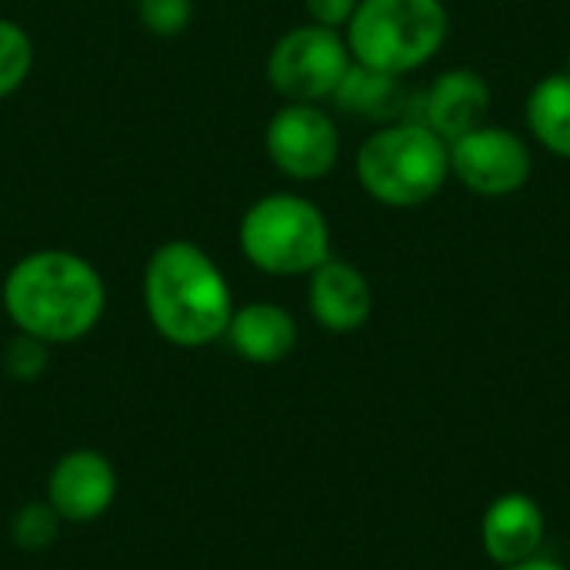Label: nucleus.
Wrapping results in <instances>:
<instances>
[{"instance_id": "nucleus-17", "label": "nucleus", "mask_w": 570, "mask_h": 570, "mask_svg": "<svg viewBox=\"0 0 570 570\" xmlns=\"http://www.w3.org/2000/svg\"><path fill=\"white\" fill-rule=\"evenodd\" d=\"M60 534V514L43 501V504H23L10 518V541L20 551H47Z\"/></svg>"}, {"instance_id": "nucleus-8", "label": "nucleus", "mask_w": 570, "mask_h": 570, "mask_svg": "<svg viewBox=\"0 0 570 570\" xmlns=\"http://www.w3.org/2000/svg\"><path fill=\"white\" fill-rule=\"evenodd\" d=\"M448 150H451V174L481 197L518 194L531 177V150L508 127L484 124L448 144Z\"/></svg>"}, {"instance_id": "nucleus-6", "label": "nucleus", "mask_w": 570, "mask_h": 570, "mask_svg": "<svg viewBox=\"0 0 570 570\" xmlns=\"http://www.w3.org/2000/svg\"><path fill=\"white\" fill-rule=\"evenodd\" d=\"M354 63L347 40L321 23L287 30L267 53V80L291 104H321L334 97Z\"/></svg>"}, {"instance_id": "nucleus-19", "label": "nucleus", "mask_w": 570, "mask_h": 570, "mask_svg": "<svg viewBox=\"0 0 570 570\" xmlns=\"http://www.w3.org/2000/svg\"><path fill=\"white\" fill-rule=\"evenodd\" d=\"M137 17L154 37H180L194 20V0H134Z\"/></svg>"}, {"instance_id": "nucleus-11", "label": "nucleus", "mask_w": 570, "mask_h": 570, "mask_svg": "<svg viewBox=\"0 0 570 570\" xmlns=\"http://www.w3.org/2000/svg\"><path fill=\"white\" fill-rule=\"evenodd\" d=\"M311 287H307V304L314 321L324 331L334 334H351L357 327L367 324L371 311H374V294L367 277L337 257H327L317 271L307 274Z\"/></svg>"}, {"instance_id": "nucleus-16", "label": "nucleus", "mask_w": 570, "mask_h": 570, "mask_svg": "<svg viewBox=\"0 0 570 570\" xmlns=\"http://www.w3.org/2000/svg\"><path fill=\"white\" fill-rule=\"evenodd\" d=\"M33 70V40L27 27L0 17V100L13 97Z\"/></svg>"}, {"instance_id": "nucleus-14", "label": "nucleus", "mask_w": 570, "mask_h": 570, "mask_svg": "<svg viewBox=\"0 0 570 570\" xmlns=\"http://www.w3.org/2000/svg\"><path fill=\"white\" fill-rule=\"evenodd\" d=\"M331 100L337 104V110H344L351 117L377 120V124H397V120L411 117L414 94L404 87L401 73L374 70V67H364L354 60Z\"/></svg>"}, {"instance_id": "nucleus-12", "label": "nucleus", "mask_w": 570, "mask_h": 570, "mask_svg": "<svg viewBox=\"0 0 570 570\" xmlns=\"http://www.w3.org/2000/svg\"><path fill=\"white\" fill-rule=\"evenodd\" d=\"M484 551L491 561L514 568L538 558L544 544V514L528 494H504L484 514Z\"/></svg>"}, {"instance_id": "nucleus-2", "label": "nucleus", "mask_w": 570, "mask_h": 570, "mask_svg": "<svg viewBox=\"0 0 570 570\" xmlns=\"http://www.w3.org/2000/svg\"><path fill=\"white\" fill-rule=\"evenodd\" d=\"M234 291L220 264L194 240L174 237L154 247L144 267V311L174 347H207L227 334Z\"/></svg>"}, {"instance_id": "nucleus-21", "label": "nucleus", "mask_w": 570, "mask_h": 570, "mask_svg": "<svg viewBox=\"0 0 570 570\" xmlns=\"http://www.w3.org/2000/svg\"><path fill=\"white\" fill-rule=\"evenodd\" d=\"M508 570H564L561 564H554V561H541V558H531V561H521V564H514V568Z\"/></svg>"}, {"instance_id": "nucleus-7", "label": "nucleus", "mask_w": 570, "mask_h": 570, "mask_svg": "<svg viewBox=\"0 0 570 570\" xmlns=\"http://www.w3.org/2000/svg\"><path fill=\"white\" fill-rule=\"evenodd\" d=\"M264 150L271 164L291 180H321L337 167L341 134L317 104H284L264 127Z\"/></svg>"}, {"instance_id": "nucleus-18", "label": "nucleus", "mask_w": 570, "mask_h": 570, "mask_svg": "<svg viewBox=\"0 0 570 570\" xmlns=\"http://www.w3.org/2000/svg\"><path fill=\"white\" fill-rule=\"evenodd\" d=\"M0 364H3V371H7L13 381L30 384V381H37V377L47 371V364H50V344L40 341V337H30V334H20V331H17V334L7 341Z\"/></svg>"}, {"instance_id": "nucleus-9", "label": "nucleus", "mask_w": 570, "mask_h": 570, "mask_svg": "<svg viewBox=\"0 0 570 570\" xmlns=\"http://www.w3.org/2000/svg\"><path fill=\"white\" fill-rule=\"evenodd\" d=\"M117 498V471L100 451L63 454L47 478V504L70 524H90Z\"/></svg>"}, {"instance_id": "nucleus-20", "label": "nucleus", "mask_w": 570, "mask_h": 570, "mask_svg": "<svg viewBox=\"0 0 570 570\" xmlns=\"http://www.w3.org/2000/svg\"><path fill=\"white\" fill-rule=\"evenodd\" d=\"M361 0H304L307 13H311V23H321V27H347L354 10H357Z\"/></svg>"}, {"instance_id": "nucleus-15", "label": "nucleus", "mask_w": 570, "mask_h": 570, "mask_svg": "<svg viewBox=\"0 0 570 570\" xmlns=\"http://www.w3.org/2000/svg\"><path fill=\"white\" fill-rule=\"evenodd\" d=\"M528 124L551 154L570 157V70L544 77L531 90Z\"/></svg>"}, {"instance_id": "nucleus-3", "label": "nucleus", "mask_w": 570, "mask_h": 570, "mask_svg": "<svg viewBox=\"0 0 570 570\" xmlns=\"http://www.w3.org/2000/svg\"><path fill=\"white\" fill-rule=\"evenodd\" d=\"M361 187L387 207H417L441 194L451 174L448 144L424 124L397 120L374 130L357 150Z\"/></svg>"}, {"instance_id": "nucleus-5", "label": "nucleus", "mask_w": 570, "mask_h": 570, "mask_svg": "<svg viewBox=\"0 0 570 570\" xmlns=\"http://www.w3.org/2000/svg\"><path fill=\"white\" fill-rule=\"evenodd\" d=\"M448 37L441 0H361L347 23L351 57L387 73L424 67Z\"/></svg>"}, {"instance_id": "nucleus-10", "label": "nucleus", "mask_w": 570, "mask_h": 570, "mask_svg": "<svg viewBox=\"0 0 570 570\" xmlns=\"http://www.w3.org/2000/svg\"><path fill=\"white\" fill-rule=\"evenodd\" d=\"M414 104L421 107L414 124H424L444 144H454L458 137L484 127L491 110V87L478 70L458 67L441 73L428 94H414Z\"/></svg>"}, {"instance_id": "nucleus-1", "label": "nucleus", "mask_w": 570, "mask_h": 570, "mask_svg": "<svg viewBox=\"0 0 570 570\" xmlns=\"http://www.w3.org/2000/svg\"><path fill=\"white\" fill-rule=\"evenodd\" d=\"M0 304L20 334L50 347L87 337L107 311V284L100 271L63 247L30 250L7 271Z\"/></svg>"}, {"instance_id": "nucleus-13", "label": "nucleus", "mask_w": 570, "mask_h": 570, "mask_svg": "<svg viewBox=\"0 0 570 570\" xmlns=\"http://www.w3.org/2000/svg\"><path fill=\"white\" fill-rule=\"evenodd\" d=\"M224 337L250 364H281L297 347V324L281 304L254 301L234 307Z\"/></svg>"}, {"instance_id": "nucleus-4", "label": "nucleus", "mask_w": 570, "mask_h": 570, "mask_svg": "<svg viewBox=\"0 0 570 570\" xmlns=\"http://www.w3.org/2000/svg\"><path fill=\"white\" fill-rule=\"evenodd\" d=\"M237 244L250 267L271 277H301L331 257V227L324 210L301 194H267L254 200L240 224Z\"/></svg>"}]
</instances>
